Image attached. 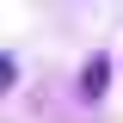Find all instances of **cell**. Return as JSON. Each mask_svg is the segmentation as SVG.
I'll return each mask as SVG.
<instances>
[{
    "label": "cell",
    "mask_w": 123,
    "mask_h": 123,
    "mask_svg": "<svg viewBox=\"0 0 123 123\" xmlns=\"http://www.w3.org/2000/svg\"><path fill=\"white\" fill-rule=\"evenodd\" d=\"M105 86H111V62L92 55L86 68H80V98H105Z\"/></svg>",
    "instance_id": "6da1fadb"
},
{
    "label": "cell",
    "mask_w": 123,
    "mask_h": 123,
    "mask_svg": "<svg viewBox=\"0 0 123 123\" xmlns=\"http://www.w3.org/2000/svg\"><path fill=\"white\" fill-rule=\"evenodd\" d=\"M12 86H18V62H12V55H0V98H6Z\"/></svg>",
    "instance_id": "7a4b0ae2"
}]
</instances>
